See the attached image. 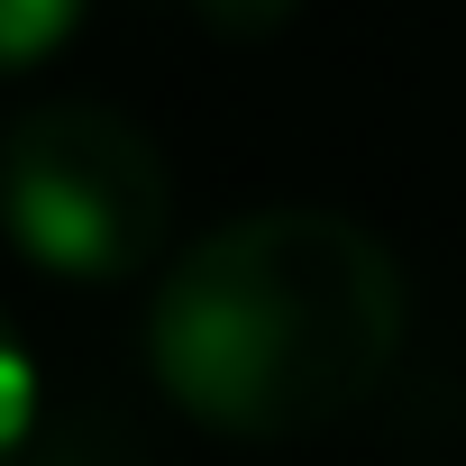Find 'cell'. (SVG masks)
I'll list each match as a JSON object with an SVG mask.
<instances>
[{"label": "cell", "mask_w": 466, "mask_h": 466, "mask_svg": "<svg viewBox=\"0 0 466 466\" xmlns=\"http://www.w3.org/2000/svg\"><path fill=\"white\" fill-rule=\"evenodd\" d=\"M0 228L56 284H137L174 228V174L128 110L46 101L0 137Z\"/></svg>", "instance_id": "cell-2"}, {"label": "cell", "mask_w": 466, "mask_h": 466, "mask_svg": "<svg viewBox=\"0 0 466 466\" xmlns=\"http://www.w3.org/2000/svg\"><path fill=\"white\" fill-rule=\"evenodd\" d=\"M83 19H92V0H0V83L65 56Z\"/></svg>", "instance_id": "cell-4"}, {"label": "cell", "mask_w": 466, "mask_h": 466, "mask_svg": "<svg viewBox=\"0 0 466 466\" xmlns=\"http://www.w3.org/2000/svg\"><path fill=\"white\" fill-rule=\"evenodd\" d=\"M46 439H56V384L0 311V466H46Z\"/></svg>", "instance_id": "cell-3"}, {"label": "cell", "mask_w": 466, "mask_h": 466, "mask_svg": "<svg viewBox=\"0 0 466 466\" xmlns=\"http://www.w3.org/2000/svg\"><path fill=\"white\" fill-rule=\"evenodd\" d=\"M411 293L348 210L275 201L192 238L147 302L156 393L219 439H302L357 411L402 357Z\"/></svg>", "instance_id": "cell-1"}, {"label": "cell", "mask_w": 466, "mask_h": 466, "mask_svg": "<svg viewBox=\"0 0 466 466\" xmlns=\"http://www.w3.org/2000/svg\"><path fill=\"white\" fill-rule=\"evenodd\" d=\"M174 10H192L210 37H275L302 19V0H174Z\"/></svg>", "instance_id": "cell-5"}]
</instances>
